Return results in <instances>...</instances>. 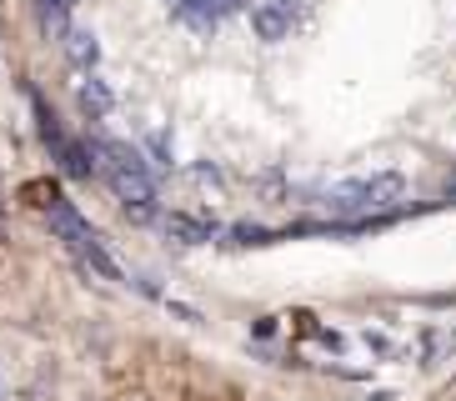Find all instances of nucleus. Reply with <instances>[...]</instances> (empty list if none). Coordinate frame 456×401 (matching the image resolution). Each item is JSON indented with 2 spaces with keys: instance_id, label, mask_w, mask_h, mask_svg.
Returning a JSON list of instances; mask_svg holds the SVG:
<instances>
[{
  "instance_id": "nucleus-1",
  "label": "nucleus",
  "mask_w": 456,
  "mask_h": 401,
  "mask_svg": "<svg viewBox=\"0 0 456 401\" xmlns=\"http://www.w3.org/2000/svg\"><path fill=\"white\" fill-rule=\"evenodd\" d=\"M95 156L106 160V181L110 191L126 200V206H156V181H151V166L135 156L121 141H95Z\"/></svg>"
},
{
  "instance_id": "nucleus-2",
  "label": "nucleus",
  "mask_w": 456,
  "mask_h": 401,
  "mask_svg": "<svg viewBox=\"0 0 456 401\" xmlns=\"http://www.w3.org/2000/svg\"><path fill=\"white\" fill-rule=\"evenodd\" d=\"M406 176L402 171H376V176H362V181H341V186L326 191V206L336 211H391L406 200Z\"/></svg>"
},
{
  "instance_id": "nucleus-3",
  "label": "nucleus",
  "mask_w": 456,
  "mask_h": 401,
  "mask_svg": "<svg viewBox=\"0 0 456 401\" xmlns=\"http://www.w3.org/2000/svg\"><path fill=\"white\" fill-rule=\"evenodd\" d=\"M166 236L181 241V246H201V241H211V221H206V216L175 211V216H166Z\"/></svg>"
},
{
  "instance_id": "nucleus-4",
  "label": "nucleus",
  "mask_w": 456,
  "mask_h": 401,
  "mask_svg": "<svg viewBox=\"0 0 456 401\" xmlns=\"http://www.w3.org/2000/svg\"><path fill=\"white\" fill-rule=\"evenodd\" d=\"M76 95H81V106L91 110V116H110V110H116V91H110L101 76H81L76 80Z\"/></svg>"
},
{
  "instance_id": "nucleus-5",
  "label": "nucleus",
  "mask_w": 456,
  "mask_h": 401,
  "mask_svg": "<svg viewBox=\"0 0 456 401\" xmlns=\"http://www.w3.org/2000/svg\"><path fill=\"white\" fill-rule=\"evenodd\" d=\"M251 26H256V36H261V40H281L286 30H291V15H286V5L271 0V5H256V11H251Z\"/></svg>"
},
{
  "instance_id": "nucleus-6",
  "label": "nucleus",
  "mask_w": 456,
  "mask_h": 401,
  "mask_svg": "<svg viewBox=\"0 0 456 401\" xmlns=\"http://www.w3.org/2000/svg\"><path fill=\"white\" fill-rule=\"evenodd\" d=\"M66 61L76 70H86V76H91V66L101 61V45H95L91 30H66Z\"/></svg>"
},
{
  "instance_id": "nucleus-7",
  "label": "nucleus",
  "mask_w": 456,
  "mask_h": 401,
  "mask_svg": "<svg viewBox=\"0 0 456 401\" xmlns=\"http://www.w3.org/2000/svg\"><path fill=\"white\" fill-rule=\"evenodd\" d=\"M55 156H61V166H66L70 176H91V171H95V160H91L95 151L81 146V141H66V146L55 151Z\"/></svg>"
},
{
  "instance_id": "nucleus-8",
  "label": "nucleus",
  "mask_w": 456,
  "mask_h": 401,
  "mask_svg": "<svg viewBox=\"0 0 456 401\" xmlns=\"http://www.w3.org/2000/svg\"><path fill=\"white\" fill-rule=\"evenodd\" d=\"M241 5H246V0H201V5L186 15V20H191V26H211L216 15H236Z\"/></svg>"
},
{
  "instance_id": "nucleus-9",
  "label": "nucleus",
  "mask_w": 456,
  "mask_h": 401,
  "mask_svg": "<svg viewBox=\"0 0 456 401\" xmlns=\"http://www.w3.org/2000/svg\"><path fill=\"white\" fill-rule=\"evenodd\" d=\"M126 216H131L135 226H146V221H156V206H126Z\"/></svg>"
}]
</instances>
